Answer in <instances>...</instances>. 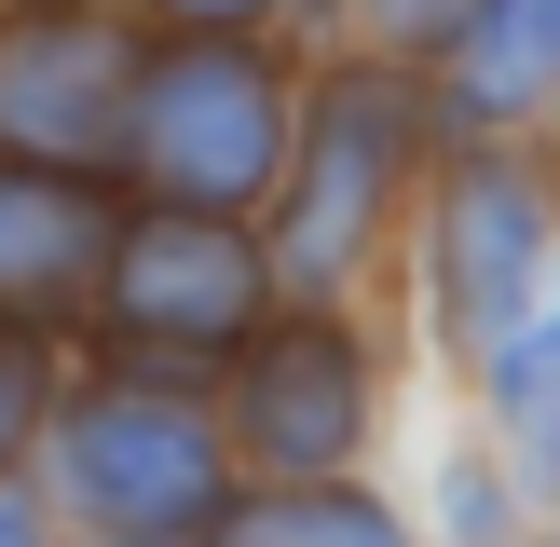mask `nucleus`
Masks as SVG:
<instances>
[{
    "mask_svg": "<svg viewBox=\"0 0 560 547\" xmlns=\"http://www.w3.org/2000/svg\"><path fill=\"white\" fill-rule=\"evenodd\" d=\"M438 507H452V534H465V547H506V492H492L479 465H452V479H438Z\"/></svg>",
    "mask_w": 560,
    "mask_h": 547,
    "instance_id": "obj_12",
    "label": "nucleus"
},
{
    "mask_svg": "<svg viewBox=\"0 0 560 547\" xmlns=\"http://www.w3.org/2000/svg\"><path fill=\"white\" fill-rule=\"evenodd\" d=\"M219 547H410L370 492H260V507L219 520Z\"/></svg>",
    "mask_w": 560,
    "mask_h": 547,
    "instance_id": "obj_10",
    "label": "nucleus"
},
{
    "mask_svg": "<svg viewBox=\"0 0 560 547\" xmlns=\"http://www.w3.org/2000/svg\"><path fill=\"white\" fill-rule=\"evenodd\" d=\"M260 288H273V260L233 206H151L96 260V315L124 356H233L260 328Z\"/></svg>",
    "mask_w": 560,
    "mask_h": 547,
    "instance_id": "obj_2",
    "label": "nucleus"
},
{
    "mask_svg": "<svg viewBox=\"0 0 560 547\" xmlns=\"http://www.w3.org/2000/svg\"><path fill=\"white\" fill-rule=\"evenodd\" d=\"M397 178H410V96L383 69H342L315 96V124H301V191H288V233H273L301 288H342V274L370 260Z\"/></svg>",
    "mask_w": 560,
    "mask_h": 547,
    "instance_id": "obj_4",
    "label": "nucleus"
},
{
    "mask_svg": "<svg viewBox=\"0 0 560 547\" xmlns=\"http://www.w3.org/2000/svg\"><path fill=\"white\" fill-rule=\"evenodd\" d=\"M124 151L164 206H260L273 164H288V82L233 42V27H191V42L137 55V109Z\"/></svg>",
    "mask_w": 560,
    "mask_h": 547,
    "instance_id": "obj_1",
    "label": "nucleus"
},
{
    "mask_svg": "<svg viewBox=\"0 0 560 547\" xmlns=\"http://www.w3.org/2000/svg\"><path fill=\"white\" fill-rule=\"evenodd\" d=\"M137 109V27L96 0H0V151L109 164Z\"/></svg>",
    "mask_w": 560,
    "mask_h": 547,
    "instance_id": "obj_3",
    "label": "nucleus"
},
{
    "mask_svg": "<svg viewBox=\"0 0 560 547\" xmlns=\"http://www.w3.org/2000/svg\"><path fill=\"white\" fill-rule=\"evenodd\" d=\"M534 82H560V0H479L452 27V109L465 124H506Z\"/></svg>",
    "mask_w": 560,
    "mask_h": 547,
    "instance_id": "obj_9",
    "label": "nucleus"
},
{
    "mask_svg": "<svg viewBox=\"0 0 560 547\" xmlns=\"http://www.w3.org/2000/svg\"><path fill=\"white\" fill-rule=\"evenodd\" d=\"M370 14H383V27H397V42H452V27H465V14H479V0H370Z\"/></svg>",
    "mask_w": 560,
    "mask_h": 547,
    "instance_id": "obj_14",
    "label": "nucleus"
},
{
    "mask_svg": "<svg viewBox=\"0 0 560 547\" xmlns=\"http://www.w3.org/2000/svg\"><path fill=\"white\" fill-rule=\"evenodd\" d=\"M233 438L273 465V479H328V465L370 438V370L328 315H288L273 342H246V383H233Z\"/></svg>",
    "mask_w": 560,
    "mask_h": 547,
    "instance_id": "obj_6",
    "label": "nucleus"
},
{
    "mask_svg": "<svg viewBox=\"0 0 560 547\" xmlns=\"http://www.w3.org/2000/svg\"><path fill=\"white\" fill-rule=\"evenodd\" d=\"M178 27H246V14H273V0H164Z\"/></svg>",
    "mask_w": 560,
    "mask_h": 547,
    "instance_id": "obj_15",
    "label": "nucleus"
},
{
    "mask_svg": "<svg viewBox=\"0 0 560 547\" xmlns=\"http://www.w3.org/2000/svg\"><path fill=\"white\" fill-rule=\"evenodd\" d=\"M534 260H547L534 164H506V151L452 164V206H438V328L452 342H506L520 301H534Z\"/></svg>",
    "mask_w": 560,
    "mask_h": 547,
    "instance_id": "obj_7",
    "label": "nucleus"
},
{
    "mask_svg": "<svg viewBox=\"0 0 560 547\" xmlns=\"http://www.w3.org/2000/svg\"><path fill=\"white\" fill-rule=\"evenodd\" d=\"M27 424H42V356H14V342H0V465L27 452Z\"/></svg>",
    "mask_w": 560,
    "mask_h": 547,
    "instance_id": "obj_13",
    "label": "nucleus"
},
{
    "mask_svg": "<svg viewBox=\"0 0 560 547\" xmlns=\"http://www.w3.org/2000/svg\"><path fill=\"white\" fill-rule=\"evenodd\" d=\"M492 383H506V424H520V438H547V424H560V288H547V301H520V328L492 342Z\"/></svg>",
    "mask_w": 560,
    "mask_h": 547,
    "instance_id": "obj_11",
    "label": "nucleus"
},
{
    "mask_svg": "<svg viewBox=\"0 0 560 547\" xmlns=\"http://www.w3.org/2000/svg\"><path fill=\"white\" fill-rule=\"evenodd\" d=\"M109 191L96 164H14L0 151V328H69L109 260Z\"/></svg>",
    "mask_w": 560,
    "mask_h": 547,
    "instance_id": "obj_8",
    "label": "nucleus"
},
{
    "mask_svg": "<svg viewBox=\"0 0 560 547\" xmlns=\"http://www.w3.org/2000/svg\"><path fill=\"white\" fill-rule=\"evenodd\" d=\"M0 547H42V520H27V507H14V492H0Z\"/></svg>",
    "mask_w": 560,
    "mask_h": 547,
    "instance_id": "obj_16",
    "label": "nucleus"
},
{
    "mask_svg": "<svg viewBox=\"0 0 560 547\" xmlns=\"http://www.w3.org/2000/svg\"><path fill=\"white\" fill-rule=\"evenodd\" d=\"M55 465L96 534H191L219 507V424L191 397H82L55 424Z\"/></svg>",
    "mask_w": 560,
    "mask_h": 547,
    "instance_id": "obj_5",
    "label": "nucleus"
}]
</instances>
